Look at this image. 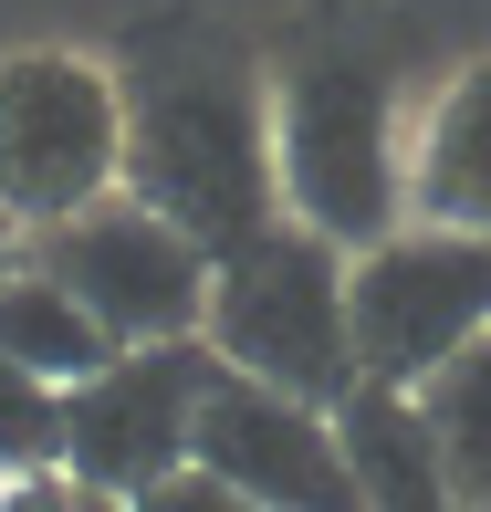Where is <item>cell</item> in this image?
<instances>
[{"label":"cell","instance_id":"1","mask_svg":"<svg viewBox=\"0 0 491 512\" xmlns=\"http://www.w3.org/2000/svg\"><path fill=\"white\" fill-rule=\"evenodd\" d=\"M126 199L178 220L189 241L220 251L262 241L283 220V168H272V105L241 74L199 63V74H157L126 95Z\"/></svg>","mask_w":491,"mask_h":512},{"label":"cell","instance_id":"2","mask_svg":"<svg viewBox=\"0 0 491 512\" xmlns=\"http://www.w3.org/2000/svg\"><path fill=\"white\" fill-rule=\"evenodd\" d=\"M272 168H283V220L335 241L345 262L408 230V126H397V74L366 53H314L272 95Z\"/></svg>","mask_w":491,"mask_h":512},{"label":"cell","instance_id":"3","mask_svg":"<svg viewBox=\"0 0 491 512\" xmlns=\"http://www.w3.org/2000/svg\"><path fill=\"white\" fill-rule=\"evenodd\" d=\"M199 345L220 356V377L283 387L303 408H345L366 387L356 366V304H345V251L314 241L303 220H272L262 241L209 262V324Z\"/></svg>","mask_w":491,"mask_h":512},{"label":"cell","instance_id":"4","mask_svg":"<svg viewBox=\"0 0 491 512\" xmlns=\"http://www.w3.org/2000/svg\"><path fill=\"white\" fill-rule=\"evenodd\" d=\"M126 189V95L84 53H11L0 63V199L21 230H53L74 209Z\"/></svg>","mask_w":491,"mask_h":512},{"label":"cell","instance_id":"5","mask_svg":"<svg viewBox=\"0 0 491 512\" xmlns=\"http://www.w3.org/2000/svg\"><path fill=\"white\" fill-rule=\"evenodd\" d=\"M356 304V366L377 387H429L491 335V230H387L377 251L345 262Z\"/></svg>","mask_w":491,"mask_h":512},{"label":"cell","instance_id":"6","mask_svg":"<svg viewBox=\"0 0 491 512\" xmlns=\"http://www.w3.org/2000/svg\"><path fill=\"white\" fill-rule=\"evenodd\" d=\"M32 262L105 324L115 345H189L209 324V251L178 220H157L147 199H95L74 220L32 230Z\"/></svg>","mask_w":491,"mask_h":512},{"label":"cell","instance_id":"7","mask_svg":"<svg viewBox=\"0 0 491 512\" xmlns=\"http://www.w3.org/2000/svg\"><path fill=\"white\" fill-rule=\"evenodd\" d=\"M220 387V356L189 345H115L84 387H63V471L105 502L157 492L199 460V408Z\"/></svg>","mask_w":491,"mask_h":512},{"label":"cell","instance_id":"8","mask_svg":"<svg viewBox=\"0 0 491 512\" xmlns=\"http://www.w3.org/2000/svg\"><path fill=\"white\" fill-rule=\"evenodd\" d=\"M199 471L230 481L251 512H366L356 471H345V429L335 408H303L283 387L220 377L199 408Z\"/></svg>","mask_w":491,"mask_h":512},{"label":"cell","instance_id":"9","mask_svg":"<svg viewBox=\"0 0 491 512\" xmlns=\"http://www.w3.org/2000/svg\"><path fill=\"white\" fill-rule=\"evenodd\" d=\"M345 429V471H356V502L366 512H471L450 481V450H439L429 408H418V387H377L366 377L356 398L335 408Z\"/></svg>","mask_w":491,"mask_h":512},{"label":"cell","instance_id":"10","mask_svg":"<svg viewBox=\"0 0 491 512\" xmlns=\"http://www.w3.org/2000/svg\"><path fill=\"white\" fill-rule=\"evenodd\" d=\"M408 220L491 230V63H460L408 136Z\"/></svg>","mask_w":491,"mask_h":512},{"label":"cell","instance_id":"11","mask_svg":"<svg viewBox=\"0 0 491 512\" xmlns=\"http://www.w3.org/2000/svg\"><path fill=\"white\" fill-rule=\"evenodd\" d=\"M105 356H115V335L42 262H21L11 283H0V366H21V377H42V387H84Z\"/></svg>","mask_w":491,"mask_h":512},{"label":"cell","instance_id":"12","mask_svg":"<svg viewBox=\"0 0 491 512\" xmlns=\"http://www.w3.org/2000/svg\"><path fill=\"white\" fill-rule=\"evenodd\" d=\"M418 408H429L439 450H450L460 502H491V335H481L460 366H439V377L418 387Z\"/></svg>","mask_w":491,"mask_h":512},{"label":"cell","instance_id":"13","mask_svg":"<svg viewBox=\"0 0 491 512\" xmlns=\"http://www.w3.org/2000/svg\"><path fill=\"white\" fill-rule=\"evenodd\" d=\"M42 460H63V387L0 366V471H42Z\"/></svg>","mask_w":491,"mask_h":512},{"label":"cell","instance_id":"14","mask_svg":"<svg viewBox=\"0 0 491 512\" xmlns=\"http://www.w3.org/2000/svg\"><path fill=\"white\" fill-rule=\"evenodd\" d=\"M84 502H95V492H84L63 460H42V471H11V481H0V512H84Z\"/></svg>","mask_w":491,"mask_h":512},{"label":"cell","instance_id":"15","mask_svg":"<svg viewBox=\"0 0 491 512\" xmlns=\"http://www.w3.org/2000/svg\"><path fill=\"white\" fill-rule=\"evenodd\" d=\"M136 512H251V502L230 492V481H209L199 460H189V471H168L157 492H136Z\"/></svg>","mask_w":491,"mask_h":512},{"label":"cell","instance_id":"16","mask_svg":"<svg viewBox=\"0 0 491 512\" xmlns=\"http://www.w3.org/2000/svg\"><path fill=\"white\" fill-rule=\"evenodd\" d=\"M21 262H32V230H21V220H11V199H0V283H11Z\"/></svg>","mask_w":491,"mask_h":512},{"label":"cell","instance_id":"17","mask_svg":"<svg viewBox=\"0 0 491 512\" xmlns=\"http://www.w3.org/2000/svg\"><path fill=\"white\" fill-rule=\"evenodd\" d=\"M84 512H136V502H105V492H95V502H84Z\"/></svg>","mask_w":491,"mask_h":512},{"label":"cell","instance_id":"18","mask_svg":"<svg viewBox=\"0 0 491 512\" xmlns=\"http://www.w3.org/2000/svg\"><path fill=\"white\" fill-rule=\"evenodd\" d=\"M0 481H11V471H0Z\"/></svg>","mask_w":491,"mask_h":512}]
</instances>
